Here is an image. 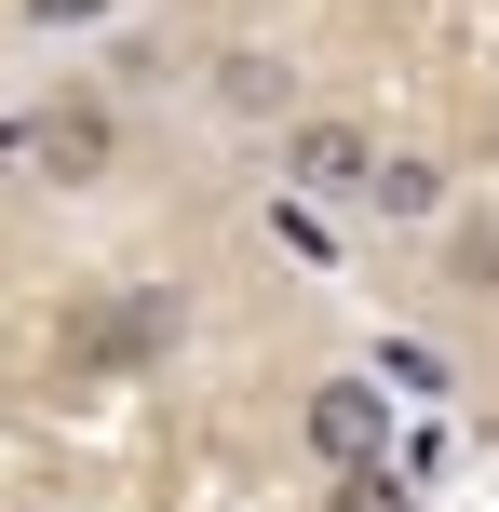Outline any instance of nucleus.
Masks as SVG:
<instances>
[{"mask_svg":"<svg viewBox=\"0 0 499 512\" xmlns=\"http://www.w3.org/2000/svg\"><path fill=\"white\" fill-rule=\"evenodd\" d=\"M297 432H311V459H324V472H378V459H392V405H378L365 364H351V378H311Z\"/></svg>","mask_w":499,"mask_h":512,"instance_id":"nucleus-1","label":"nucleus"},{"mask_svg":"<svg viewBox=\"0 0 499 512\" xmlns=\"http://www.w3.org/2000/svg\"><path fill=\"white\" fill-rule=\"evenodd\" d=\"M108 149H122V122H108L95 95H54L41 122H27V162H41L54 189H95V176H108Z\"/></svg>","mask_w":499,"mask_h":512,"instance_id":"nucleus-2","label":"nucleus"},{"mask_svg":"<svg viewBox=\"0 0 499 512\" xmlns=\"http://www.w3.org/2000/svg\"><path fill=\"white\" fill-rule=\"evenodd\" d=\"M365 176H378L365 122H297L284 135V189H311V203H365Z\"/></svg>","mask_w":499,"mask_h":512,"instance_id":"nucleus-3","label":"nucleus"},{"mask_svg":"<svg viewBox=\"0 0 499 512\" xmlns=\"http://www.w3.org/2000/svg\"><path fill=\"white\" fill-rule=\"evenodd\" d=\"M81 351H95V364L176 351V283H108V310H81Z\"/></svg>","mask_w":499,"mask_h":512,"instance_id":"nucleus-4","label":"nucleus"},{"mask_svg":"<svg viewBox=\"0 0 499 512\" xmlns=\"http://www.w3.org/2000/svg\"><path fill=\"white\" fill-rule=\"evenodd\" d=\"M351 216H378V230H432V216H446V162H432V149H378V176H365Z\"/></svg>","mask_w":499,"mask_h":512,"instance_id":"nucleus-5","label":"nucleus"},{"mask_svg":"<svg viewBox=\"0 0 499 512\" xmlns=\"http://www.w3.org/2000/svg\"><path fill=\"white\" fill-rule=\"evenodd\" d=\"M216 95H230V108H284V95H297V68L243 41V54H216Z\"/></svg>","mask_w":499,"mask_h":512,"instance_id":"nucleus-6","label":"nucleus"},{"mask_svg":"<svg viewBox=\"0 0 499 512\" xmlns=\"http://www.w3.org/2000/svg\"><path fill=\"white\" fill-rule=\"evenodd\" d=\"M324 512H419V499H405V472L378 459V472H338V486H324Z\"/></svg>","mask_w":499,"mask_h":512,"instance_id":"nucleus-7","label":"nucleus"}]
</instances>
